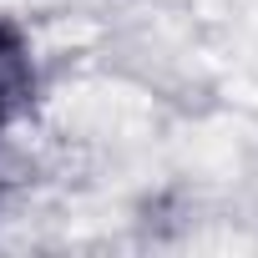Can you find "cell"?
Returning a JSON list of instances; mask_svg holds the SVG:
<instances>
[{
	"instance_id": "6da1fadb",
	"label": "cell",
	"mask_w": 258,
	"mask_h": 258,
	"mask_svg": "<svg viewBox=\"0 0 258 258\" xmlns=\"http://www.w3.org/2000/svg\"><path fill=\"white\" fill-rule=\"evenodd\" d=\"M16 66H21V46H16V36L0 26V121H6V111H11V91H16Z\"/></svg>"
}]
</instances>
